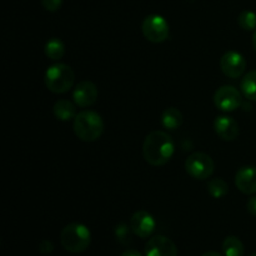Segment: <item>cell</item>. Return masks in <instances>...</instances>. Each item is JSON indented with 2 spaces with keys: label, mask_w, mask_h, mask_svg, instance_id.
I'll use <instances>...</instances> for the list:
<instances>
[{
  "label": "cell",
  "mask_w": 256,
  "mask_h": 256,
  "mask_svg": "<svg viewBox=\"0 0 256 256\" xmlns=\"http://www.w3.org/2000/svg\"><path fill=\"white\" fill-rule=\"evenodd\" d=\"M175 144L169 134L162 130L152 132L145 138L142 144V155L148 164L152 166H164L172 160Z\"/></svg>",
  "instance_id": "cell-1"
},
{
  "label": "cell",
  "mask_w": 256,
  "mask_h": 256,
  "mask_svg": "<svg viewBox=\"0 0 256 256\" xmlns=\"http://www.w3.org/2000/svg\"><path fill=\"white\" fill-rule=\"evenodd\" d=\"M74 132L80 140L86 142H96L104 132V122L98 112L84 110L74 119Z\"/></svg>",
  "instance_id": "cell-2"
},
{
  "label": "cell",
  "mask_w": 256,
  "mask_h": 256,
  "mask_svg": "<svg viewBox=\"0 0 256 256\" xmlns=\"http://www.w3.org/2000/svg\"><path fill=\"white\" fill-rule=\"evenodd\" d=\"M60 242L66 252L79 254L89 248L92 242V232L85 225L72 222L62 230Z\"/></svg>",
  "instance_id": "cell-3"
},
{
  "label": "cell",
  "mask_w": 256,
  "mask_h": 256,
  "mask_svg": "<svg viewBox=\"0 0 256 256\" xmlns=\"http://www.w3.org/2000/svg\"><path fill=\"white\" fill-rule=\"evenodd\" d=\"M75 74L72 68L66 64H54L45 72V86L55 94L68 92L74 85Z\"/></svg>",
  "instance_id": "cell-4"
},
{
  "label": "cell",
  "mask_w": 256,
  "mask_h": 256,
  "mask_svg": "<svg viewBox=\"0 0 256 256\" xmlns=\"http://www.w3.org/2000/svg\"><path fill=\"white\" fill-rule=\"evenodd\" d=\"M214 169V160L205 152H194L185 162L186 172L196 180H206L212 176Z\"/></svg>",
  "instance_id": "cell-5"
},
{
  "label": "cell",
  "mask_w": 256,
  "mask_h": 256,
  "mask_svg": "<svg viewBox=\"0 0 256 256\" xmlns=\"http://www.w3.org/2000/svg\"><path fill=\"white\" fill-rule=\"evenodd\" d=\"M142 32L145 39L149 40L150 42H154V44H159V42H165L169 38L170 26L165 18H162V15L152 14L144 19L142 25Z\"/></svg>",
  "instance_id": "cell-6"
},
{
  "label": "cell",
  "mask_w": 256,
  "mask_h": 256,
  "mask_svg": "<svg viewBox=\"0 0 256 256\" xmlns=\"http://www.w3.org/2000/svg\"><path fill=\"white\" fill-rule=\"evenodd\" d=\"M242 92L232 85L219 88L214 94V104L219 110L225 112H234L242 104Z\"/></svg>",
  "instance_id": "cell-7"
},
{
  "label": "cell",
  "mask_w": 256,
  "mask_h": 256,
  "mask_svg": "<svg viewBox=\"0 0 256 256\" xmlns=\"http://www.w3.org/2000/svg\"><path fill=\"white\" fill-rule=\"evenodd\" d=\"M220 68L228 78L238 79L244 74L245 69H246V60H245L244 55L232 50V52H225L222 56Z\"/></svg>",
  "instance_id": "cell-8"
},
{
  "label": "cell",
  "mask_w": 256,
  "mask_h": 256,
  "mask_svg": "<svg viewBox=\"0 0 256 256\" xmlns=\"http://www.w3.org/2000/svg\"><path fill=\"white\" fill-rule=\"evenodd\" d=\"M129 225L132 230V234L142 238V239L149 238L156 228L154 216L145 210H139V212H134L132 216L130 218Z\"/></svg>",
  "instance_id": "cell-9"
},
{
  "label": "cell",
  "mask_w": 256,
  "mask_h": 256,
  "mask_svg": "<svg viewBox=\"0 0 256 256\" xmlns=\"http://www.w3.org/2000/svg\"><path fill=\"white\" fill-rule=\"evenodd\" d=\"M145 256H178V248L169 238L156 235L145 245Z\"/></svg>",
  "instance_id": "cell-10"
},
{
  "label": "cell",
  "mask_w": 256,
  "mask_h": 256,
  "mask_svg": "<svg viewBox=\"0 0 256 256\" xmlns=\"http://www.w3.org/2000/svg\"><path fill=\"white\" fill-rule=\"evenodd\" d=\"M98 95H99V92H98L96 85L89 80H85V82H79L74 88L72 99L78 106L86 108L95 104V102L98 100Z\"/></svg>",
  "instance_id": "cell-11"
},
{
  "label": "cell",
  "mask_w": 256,
  "mask_h": 256,
  "mask_svg": "<svg viewBox=\"0 0 256 256\" xmlns=\"http://www.w3.org/2000/svg\"><path fill=\"white\" fill-rule=\"evenodd\" d=\"M214 129L218 136L225 142H232L239 136L240 132L239 124L232 118L226 116V115H222L215 119Z\"/></svg>",
  "instance_id": "cell-12"
},
{
  "label": "cell",
  "mask_w": 256,
  "mask_h": 256,
  "mask_svg": "<svg viewBox=\"0 0 256 256\" xmlns=\"http://www.w3.org/2000/svg\"><path fill=\"white\" fill-rule=\"evenodd\" d=\"M235 185H236L238 190H240L242 194H256V168H240L235 175Z\"/></svg>",
  "instance_id": "cell-13"
},
{
  "label": "cell",
  "mask_w": 256,
  "mask_h": 256,
  "mask_svg": "<svg viewBox=\"0 0 256 256\" xmlns=\"http://www.w3.org/2000/svg\"><path fill=\"white\" fill-rule=\"evenodd\" d=\"M52 112H54L55 118L60 122H69V120L75 119L78 115L75 104L68 99L58 100L52 106Z\"/></svg>",
  "instance_id": "cell-14"
},
{
  "label": "cell",
  "mask_w": 256,
  "mask_h": 256,
  "mask_svg": "<svg viewBox=\"0 0 256 256\" xmlns=\"http://www.w3.org/2000/svg\"><path fill=\"white\" fill-rule=\"evenodd\" d=\"M160 120H162V124L165 129L175 130L178 129V128L182 126V114L178 108H166V109L162 112Z\"/></svg>",
  "instance_id": "cell-15"
},
{
  "label": "cell",
  "mask_w": 256,
  "mask_h": 256,
  "mask_svg": "<svg viewBox=\"0 0 256 256\" xmlns=\"http://www.w3.org/2000/svg\"><path fill=\"white\" fill-rule=\"evenodd\" d=\"M240 88L246 99L256 102V70H252L242 78Z\"/></svg>",
  "instance_id": "cell-16"
},
{
  "label": "cell",
  "mask_w": 256,
  "mask_h": 256,
  "mask_svg": "<svg viewBox=\"0 0 256 256\" xmlns=\"http://www.w3.org/2000/svg\"><path fill=\"white\" fill-rule=\"evenodd\" d=\"M222 252L225 256H244V245L239 238L230 235L222 242Z\"/></svg>",
  "instance_id": "cell-17"
},
{
  "label": "cell",
  "mask_w": 256,
  "mask_h": 256,
  "mask_svg": "<svg viewBox=\"0 0 256 256\" xmlns=\"http://www.w3.org/2000/svg\"><path fill=\"white\" fill-rule=\"evenodd\" d=\"M45 55H46L49 59L52 60H60L62 56H64L65 52V45L64 42H62L58 38H52L49 42L45 44L44 48Z\"/></svg>",
  "instance_id": "cell-18"
},
{
  "label": "cell",
  "mask_w": 256,
  "mask_h": 256,
  "mask_svg": "<svg viewBox=\"0 0 256 256\" xmlns=\"http://www.w3.org/2000/svg\"><path fill=\"white\" fill-rule=\"evenodd\" d=\"M208 192L214 199H222L229 192V185L222 178H214L208 184Z\"/></svg>",
  "instance_id": "cell-19"
},
{
  "label": "cell",
  "mask_w": 256,
  "mask_h": 256,
  "mask_svg": "<svg viewBox=\"0 0 256 256\" xmlns=\"http://www.w3.org/2000/svg\"><path fill=\"white\" fill-rule=\"evenodd\" d=\"M238 24L246 32L256 30V14L252 10H244L240 12L239 18H238Z\"/></svg>",
  "instance_id": "cell-20"
},
{
  "label": "cell",
  "mask_w": 256,
  "mask_h": 256,
  "mask_svg": "<svg viewBox=\"0 0 256 256\" xmlns=\"http://www.w3.org/2000/svg\"><path fill=\"white\" fill-rule=\"evenodd\" d=\"M132 230L130 225L124 224V222H120L115 228V238L122 245H129L132 242Z\"/></svg>",
  "instance_id": "cell-21"
},
{
  "label": "cell",
  "mask_w": 256,
  "mask_h": 256,
  "mask_svg": "<svg viewBox=\"0 0 256 256\" xmlns=\"http://www.w3.org/2000/svg\"><path fill=\"white\" fill-rule=\"evenodd\" d=\"M62 0H42V5L50 12H58L62 8Z\"/></svg>",
  "instance_id": "cell-22"
},
{
  "label": "cell",
  "mask_w": 256,
  "mask_h": 256,
  "mask_svg": "<svg viewBox=\"0 0 256 256\" xmlns=\"http://www.w3.org/2000/svg\"><path fill=\"white\" fill-rule=\"evenodd\" d=\"M52 250H54V245H52V242H49V240H44V242H40L39 245V252H42V254H52Z\"/></svg>",
  "instance_id": "cell-23"
},
{
  "label": "cell",
  "mask_w": 256,
  "mask_h": 256,
  "mask_svg": "<svg viewBox=\"0 0 256 256\" xmlns=\"http://www.w3.org/2000/svg\"><path fill=\"white\" fill-rule=\"evenodd\" d=\"M246 208L248 212H249L252 216H256V195H254V196H252L248 200Z\"/></svg>",
  "instance_id": "cell-24"
},
{
  "label": "cell",
  "mask_w": 256,
  "mask_h": 256,
  "mask_svg": "<svg viewBox=\"0 0 256 256\" xmlns=\"http://www.w3.org/2000/svg\"><path fill=\"white\" fill-rule=\"evenodd\" d=\"M120 256H142L140 254L139 252H136V250H126V252H122Z\"/></svg>",
  "instance_id": "cell-25"
},
{
  "label": "cell",
  "mask_w": 256,
  "mask_h": 256,
  "mask_svg": "<svg viewBox=\"0 0 256 256\" xmlns=\"http://www.w3.org/2000/svg\"><path fill=\"white\" fill-rule=\"evenodd\" d=\"M202 256H222V255L218 252H204Z\"/></svg>",
  "instance_id": "cell-26"
},
{
  "label": "cell",
  "mask_w": 256,
  "mask_h": 256,
  "mask_svg": "<svg viewBox=\"0 0 256 256\" xmlns=\"http://www.w3.org/2000/svg\"><path fill=\"white\" fill-rule=\"evenodd\" d=\"M252 46L256 50V30L254 32V35H252Z\"/></svg>",
  "instance_id": "cell-27"
},
{
  "label": "cell",
  "mask_w": 256,
  "mask_h": 256,
  "mask_svg": "<svg viewBox=\"0 0 256 256\" xmlns=\"http://www.w3.org/2000/svg\"><path fill=\"white\" fill-rule=\"evenodd\" d=\"M250 256H256V252H255V254H252V255H250Z\"/></svg>",
  "instance_id": "cell-28"
}]
</instances>
